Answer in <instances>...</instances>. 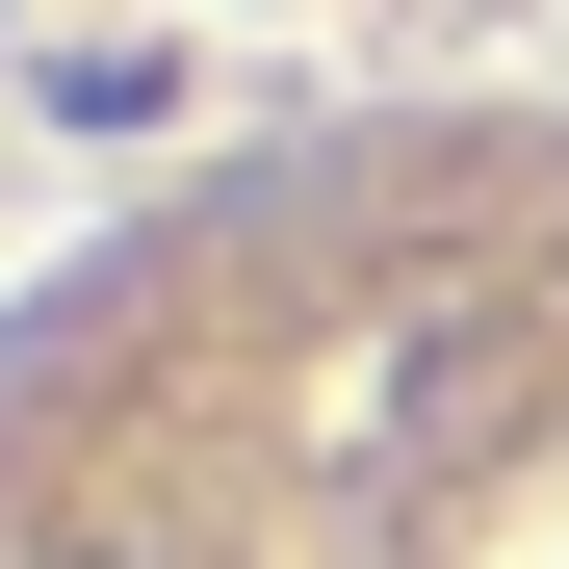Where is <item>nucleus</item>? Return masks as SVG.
Masks as SVG:
<instances>
[{
    "label": "nucleus",
    "mask_w": 569,
    "mask_h": 569,
    "mask_svg": "<svg viewBox=\"0 0 569 569\" xmlns=\"http://www.w3.org/2000/svg\"><path fill=\"white\" fill-rule=\"evenodd\" d=\"M0 569H569V156L389 130L78 259L0 337Z\"/></svg>",
    "instance_id": "nucleus-1"
}]
</instances>
